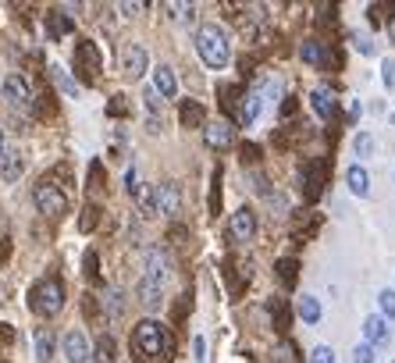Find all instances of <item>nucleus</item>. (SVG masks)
Masks as SVG:
<instances>
[{"instance_id":"obj_16","label":"nucleus","mask_w":395,"mask_h":363,"mask_svg":"<svg viewBox=\"0 0 395 363\" xmlns=\"http://www.w3.org/2000/svg\"><path fill=\"white\" fill-rule=\"evenodd\" d=\"M75 33V22L65 15V11H50L47 15V36L50 40H65V36H72Z\"/></svg>"},{"instance_id":"obj_5","label":"nucleus","mask_w":395,"mask_h":363,"mask_svg":"<svg viewBox=\"0 0 395 363\" xmlns=\"http://www.w3.org/2000/svg\"><path fill=\"white\" fill-rule=\"evenodd\" d=\"M75 72H82L86 82H93L104 72V54L93 40H79L75 43Z\"/></svg>"},{"instance_id":"obj_20","label":"nucleus","mask_w":395,"mask_h":363,"mask_svg":"<svg viewBox=\"0 0 395 363\" xmlns=\"http://www.w3.org/2000/svg\"><path fill=\"white\" fill-rule=\"evenodd\" d=\"M139 299H143L146 310H161V302H164V285L143 278V282H139Z\"/></svg>"},{"instance_id":"obj_6","label":"nucleus","mask_w":395,"mask_h":363,"mask_svg":"<svg viewBox=\"0 0 395 363\" xmlns=\"http://www.w3.org/2000/svg\"><path fill=\"white\" fill-rule=\"evenodd\" d=\"M324 161H310V164H303L299 168V189H303V196H307L310 203L314 200H321V193H324Z\"/></svg>"},{"instance_id":"obj_48","label":"nucleus","mask_w":395,"mask_h":363,"mask_svg":"<svg viewBox=\"0 0 395 363\" xmlns=\"http://www.w3.org/2000/svg\"><path fill=\"white\" fill-rule=\"evenodd\" d=\"M360 111H363V107H360V100H353V104H349V121H356V118H360Z\"/></svg>"},{"instance_id":"obj_37","label":"nucleus","mask_w":395,"mask_h":363,"mask_svg":"<svg viewBox=\"0 0 395 363\" xmlns=\"http://www.w3.org/2000/svg\"><path fill=\"white\" fill-rule=\"evenodd\" d=\"M353 363H374V349L363 342V346H356L353 349Z\"/></svg>"},{"instance_id":"obj_8","label":"nucleus","mask_w":395,"mask_h":363,"mask_svg":"<svg viewBox=\"0 0 395 363\" xmlns=\"http://www.w3.org/2000/svg\"><path fill=\"white\" fill-rule=\"evenodd\" d=\"M4 100L11 104V107H29L33 104V89H29V82H25V75H8L4 79Z\"/></svg>"},{"instance_id":"obj_24","label":"nucleus","mask_w":395,"mask_h":363,"mask_svg":"<svg viewBox=\"0 0 395 363\" xmlns=\"http://www.w3.org/2000/svg\"><path fill=\"white\" fill-rule=\"evenodd\" d=\"M296 314L303 317V324H317V321H321V302H317L314 296H303V299L296 302Z\"/></svg>"},{"instance_id":"obj_4","label":"nucleus","mask_w":395,"mask_h":363,"mask_svg":"<svg viewBox=\"0 0 395 363\" xmlns=\"http://www.w3.org/2000/svg\"><path fill=\"white\" fill-rule=\"evenodd\" d=\"M33 203H36L40 214H47V218H61V214L68 210V196L61 193V186H54L50 178H40V182H36Z\"/></svg>"},{"instance_id":"obj_39","label":"nucleus","mask_w":395,"mask_h":363,"mask_svg":"<svg viewBox=\"0 0 395 363\" xmlns=\"http://www.w3.org/2000/svg\"><path fill=\"white\" fill-rule=\"evenodd\" d=\"M349 40H353V47H356L360 54H374V43H371V36H360V33H353Z\"/></svg>"},{"instance_id":"obj_50","label":"nucleus","mask_w":395,"mask_h":363,"mask_svg":"<svg viewBox=\"0 0 395 363\" xmlns=\"http://www.w3.org/2000/svg\"><path fill=\"white\" fill-rule=\"evenodd\" d=\"M0 157H4V129H0Z\"/></svg>"},{"instance_id":"obj_45","label":"nucleus","mask_w":395,"mask_h":363,"mask_svg":"<svg viewBox=\"0 0 395 363\" xmlns=\"http://www.w3.org/2000/svg\"><path fill=\"white\" fill-rule=\"evenodd\" d=\"M296 114V97H285V104H282V118H292Z\"/></svg>"},{"instance_id":"obj_21","label":"nucleus","mask_w":395,"mask_h":363,"mask_svg":"<svg viewBox=\"0 0 395 363\" xmlns=\"http://www.w3.org/2000/svg\"><path fill=\"white\" fill-rule=\"evenodd\" d=\"M346 182H349L353 196H367L371 193V175H367V168H360V164H353L346 171Z\"/></svg>"},{"instance_id":"obj_26","label":"nucleus","mask_w":395,"mask_h":363,"mask_svg":"<svg viewBox=\"0 0 395 363\" xmlns=\"http://www.w3.org/2000/svg\"><path fill=\"white\" fill-rule=\"evenodd\" d=\"M33 342H36V360L47 363V360L54 356V335H50V328H36Z\"/></svg>"},{"instance_id":"obj_2","label":"nucleus","mask_w":395,"mask_h":363,"mask_svg":"<svg viewBox=\"0 0 395 363\" xmlns=\"http://www.w3.org/2000/svg\"><path fill=\"white\" fill-rule=\"evenodd\" d=\"M132 342H136V349H139L143 356H164V360H168V356L175 353L171 331H168L161 321H150V317L136 324V339H132Z\"/></svg>"},{"instance_id":"obj_27","label":"nucleus","mask_w":395,"mask_h":363,"mask_svg":"<svg viewBox=\"0 0 395 363\" xmlns=\"http://www.w3.org/2000/svg\"><path fill=\"white\" fill-rule=\"evenodd\" d=\"M207 207H210V218L221 214V168H214V175H210V200H207Z\"/></svg>"},{"instance_id":"obj_29","label":"nucleus","mask_w":395,"mask_h":363,"mask_svg":"<svg viewBox=\"0 0 395 363\" xmlns=\"http://www.w3.org/2000/svg\"><path fill=\"white\" fill-rule=\"evenodd\" d=\"M267 310H271V317H275L278 331H289V307H285V299H271Z\"/></svg>"},{"instance_id":"obj_30","label":"nucleus","mask_w":395,"mask_h":363,"mask_svg":"<svg viewBox=\"0 0 395 363\" xmlns=\"http://www.w3.org/2000/svg\"><path fill=\"white\" fill-rule=\"evenodd\" d=\"M50 75H54V82H57L61 89H65L68 97H79V82H75V79H72L65 68H57V65H54V68H50Z\"/></svg>"},{"instance_id":"obj_22","label":"nucleus","mask_w":395,"mask_h":363,"mask_svg":"<svg viewBox=\"0 0 395 363\" xmlns=\"http://www.w3.org/2000/svg\"><path fill=\"white\" fill-rule=\"evenodd\" d=\"M22 154L18 150H4V157H0V175H4V182H18V175H22Z\"/></svg>"},{"instance_id":"obj_41","label":"nucleus","mask_w":395,"mask_h":363,"mask_svg":"<svg viewBox=\"0 0 395 363\" xmlns=\"http://www.w3.org/2000/svg\"><path fill=\"white\" fill-rule=\"evenodd\" d=\"M107 114H111V118L129 114V107H125V97H114V100H111V107H107Z\"/></svg>"},{"instance_id":"obj_10","label":"nucleus","mask_w":395,"mask_h":363,"mask_svg":"<svg viewBox=\"0 0 395 363\" xmlns=\"http://www.w3.org/2000/svg\"><path fill=\"white\" fill-rule=\"evenodd\" d=\"M121 72H125L129 79H143L146 75V50L139 43L121 47Z\"/></svg>"},{"instance_id":"obj_15","label":"nucleus","mask_w":395,"mask_h":363,"mask_svg":"<svg viewBox=\"0 0 395 363\" xmlns=\"http://www.w3.org/2000/svg\"><path fill=\"white\" fill-rule=\"evenodd\" d=\"M154 93L164 97V100H171V97L178 93V79H175V72H171L168 65L154 68Z\"/></svg>"},{"instance_id":"obj_12","label":"nucleus","mask_w":395,"mask_h":363,"mask_svg":"<svg viewBox=\"0 0 395 363\" xmlns=\"http://www.w3.org/2000/svg\"><path fill=\"white\" fill-rule=\"evenodd\" d=\"M61 349H65L68 363H86V360H89V342H86V335H82L79 328L65 331V339H61Z\"/></svg>"},{"instance_id":"obj_25","label":"nucleus","mask_w":395,"mask_h":363,"mask_svg":"<svg viewBox=\"0 0 395 363\" xmlns=\"http://www.w3.org/2000/svg\"><path fill=\"white\" fill-rule=\"evenodd\" d=\"M275 271H278V278H282L285 289H296V278H299V275H296V271H299V260H296V257H282V260L275 264Z\"/></svg>"},{"instance_id":"obj_3","label":"nucleus","mask_w":395,"mask_h":363,"mask_svg":"<svg viewBox=\"0 0 395 363\" xmlns=\"http://www.w3.org/2000/svg\"><path fill=\"white\" fill-rule=\"evenodd\" d=\"M61 307H65V285H61L57 278H43L33 289V310L43 314V317H57Z\"/></svg>"},{"instance_id":"obj_18","label":"nucleus","mask_w":395,"mask_h":363,"mask_svg":"<svg viewBox=\"0 0 395 363\" xmlns=\"http://www.w3.org/2000/svg\"><path fill=\"white\" fill-rule=\"evenodd\" d=\"M178 118H182V125H186V129H203L207 125V111H203L200 100H186L182 111H178Z\"/></svg>"},{"instance_id":"obj_23","label":"nucleus","mask_w":395,"mask_h":363,"mask_svg":"<svg viewBox=\"0 0 395 363\" xmlns=\"http://www.w3.org/2000/svg\"><path fill=\"white\" fill-rule=\"evenodd\" d=\"M132 196H136V203L146 218H157V186H139Z\"/></svg>"},{"instance_id":"obj_7","label":"nucleus","mask_w":395,"mask_h":363,"mask_svg":"<svg viewBox=\"0 0 395 363\" xmlns=\"http://www.w3.org/2000/svg\"><path fill=\"white\" fill-rule=\"evenodd\" d=\"M228 235H232V242H250V239L257 235V214H253L250 207H239L235 214H232Z\"/></svg>"},{"instance_id":"obj_17","label":"nucleus","mask_w":395,"mask_h":363,"mask_svg":"<svg viewBox=\"0 0 395 363\" xmlns=\"http://www.w3.org/2000/svg\"><path fill=\"white\" fill-rule=\"evenodd\" d=\"M143 278L164 285V278H168V257H164L161 250H150V257H146V275H143Z\"/></svg>"},{"instance_id":"obj_38","label":"nucleus","mask_w":395,"mask_h":363,"mask_svg":"<svg viewBox=\"0 0 395 363\" xmlns=\"http://www.w3.org/2000/svg\"><path fill=\"white\" fill-rule=\"evenodd\" d=\"M310 363H335V353H331L328 346H317V349L310 353Z\"/></svg>"},{"instance_id":"obj_9","label":"nucleus","mask_w":395,"mask_h":363,"mask_svg":"<svg viewBox=\"0 0 395 363\" xmlns=\"http://www.w3.org/2000/svg\"><path fill=\"white\" fill-rule=\"evenodd\" d=\"M178 210H182V189L175 186V182H161L157 186V214L178 218Z\"/></svg>"},{"instance_id":"obj_44","label":"nucleus","mask_w":395,"mask_h":363,"mask_svg":"<svg viewBox=\"0 0 395 363\" xmlns=\"http://www.w3.org/2000/svg\"><path fill=\"white\" fill-rule=\"evenodd\" d=\"M193 353H196V363H203V360H207V342L196 339V342H193Z\"/></svg>"},{"instance_id":"obj_43","label":"nucleus","mask_w":395,"mask_h":363,"mask_svg":"<svg viewBox=\"0 0 395 363\" xmlns=\"http://www.w3.org/2000/svg\"><path fill=\"white\" fill-rule=\"evenodd\" d=\"M143 100H146V107H150V111H157V107L164 104V100H161V97L154 93V89H146V97H143Z\"/></svg>"},{"instance_id":"obj_31","label":"nucleus","mask_w":395,"mask_h":363,"mask_svg":"<svg viewBox=\"0 0 395 363\" xmlns=\"http://www.w3.org/2000/svg\"><path fill=\"white\" fill-rule=\"evenodd\" d=\"M97 221H100L97 203H86V207H82V218H79V232H93V228H97Z\"/></svg>"},{"instance_id":"obj_14","label":"nucleus","mask_w":395,"mask_h":363,"mask_svg":"<svg viewBox=\"0 0 395 363\" xmlns=\"http://www.w3.org/2000/svg\"><path fill=\"white\" fill-rule=\"evenodd\" d=\"M299 57L307 60V65H314V68H331V54H328V47L317 43V40H303V43H299Z\"/></svg>"},{"instance_id":"obj_40","label":"nucleus","mask_w":395,"mask_h":363,"mask_svg":"<svg viewBox=\"0 0 395 363\" xmlns=\"http://www.w3.org/2000/svg\"><path fill=\"white\" fill-rule=\"evenodd\" d=\"M381 79H385L388 89H395V60H385L381 65Z\"/></svg>"},{"instance_id":"obj_52","label":"nucleus","mask_w":395,"mask_h":363,"mask_svg":"<svg viewBox=\"0 0 395 363\" xmlns=\"http://www.w3.org/2000/svg\"><path fill=\"white\" fill-rule=\"evenodd\" d=\"M392 125H395V118H392Z\"/></svg>"},{"instance_id":"obj_51","label":"nucleus","mask_w":395,"mask_h":363,"mask_svg":"<svg viewBox=\"0 0 395 363\" xmlns=\"http://www.w3.org/2000/svg\"><path fill=\"white\" fill-rule=\"evenodd\" d=\"M388 33H392V40H395V18H392V25H388Z\"/></svg>"},{"instance_id":"obj_1","label":"nucleus","mask_w":395,"mask_h":363,"mask_svg":"<svg viewBox=\"0 0 395 363\" xmlns=\"http://www.w3.org/2000/svg\"><path fill=\"white\" fill-rule=\"evenodd\" d=\"M196 54L207 68H214L221 72L228 65V57H232V43H228V33L218 25V22H210V25H200L196 29Z\"/></svg>"},{"instance_id":"obj_36","label":"nucleus","mask_w":395,"mask_h":363,"mask_svg":"<svg viewBox=\"0 0 395 363\" xmlns=\"http://www.w3.org/2000/svg\"><path fill=\"white\" fill-rule=\"evenodd\" d=\"M86 275L89 278H100V257H97V250L86 253Z\"/></svg>"},{"instance_id":"obj_32","label":"nucleus","mask_w":395,"mask_h":363,"mask_svg":"<svg viewBox=\"0 0 395 363\" xmlns=\"http://www.w3.org/2000/svg\"><path fill=\"white\" fill-rule=\"evenodd\" d=\"M378 307H381L385 317L395 321V289H381V292H378Z\"/></svg>"},{"instance_id":"obj_46","label":"nucleus","mask_w":395,"mask_h":363,"mask_svg":"<svg viewBox=\"0 0 395 363\" xmlns=\"http://www.w3.org/2000/svg\"><path fill=\"white\" fill-rule=\"evenodd\" d=\"M246 161H250V164L257 161V146H242V164H246Z\"/></svg>"},{"instance_id":"obj_28","label":"nucleus","mask_w":395,"mask_h":363,"mask_svg":"<svg viewBox=\"0 0 395 363\" xmlns=\"http://www.w3.org/2000/svg\"><path fill=\"white\" fill-rule=\"evenodd\" d=\"M104 310H107V317H121V310H125V299H121L118 289H104Z\"/></svg>"},{"instance_id":"obj_35","label":"nucleus","mask_w":395,"mask_h":363,"mask_svg":"<svg viewBox=\"0 0 395 363\" xmlns=\"http://www.w3.org/2000/svg\"><path fill=\"white\" fill-rule=\"evenodd\" d=\"M353 146H356V157H371V150H374V136H367V132H360Z\"/></svg>"},{"instance_id":"obj_34","label":"nucleus","mask_w":395,"mask_h":363,"mask_svg":"<svg viewBox=\"0 0 395 363\" xmlns=\"http://www.w3.org/2000/svg\"><path fill=\"white\" fill-rule=\"evenodd\" d=\"M164 8H168L178 22H193V18H196V8H193V4H164Z\"/></svg>"},{"instance_id":"obj_11","label":"nucleus","mask_w":395,"mask_h":363,"mask_svg":"<svg viewBox=\"0 0 395 363\" xmlns=\"http://www.w3.org/2000/svg\"><path fill=\"white\" fill-rule=\"evenodd\" d=\"M203 139H207V146H214V150H228L235 143L232 121H210V125H203Z\"/></svg>"},{"instance_id":"obj_47","label":"nucleus","mask_w":395,"mask_h":363,"mask_svg":"<svg viewBox=\"0 0 395 363\" xmlns=\"http://www.w3.org/2000/svg\"><path fill=\"white\" fill-rule=\"evenodd\" d=\"M89 182H93V189L100 186V161H97L93 168H89Z\"/></svg>"},{"instance_id":"obj_49","label":"nucleus","mask_w":395,"mask_h":363,"mask_svg":"<svg viewBox=\"0 0 395 363\" xmlns=\"http://www.w3.org/2000/svg\"><path fill=\"white\" fill-rule=\"evenodd\" d=\"M8 253H11V250H8V239L0 235V260H8Z\"/></svg>"},{"instance_id":"obj_19","label":"nucleus","mask_w":395,"mask_h":363,"mask_svg":"<svg viewBox=\"0 0 395 363\" xmlns=\"http://www.w3.org/2000/svg\"><path fill=\"white\" fill-rule=\"evenodd\" d=\"M363 335H367V346L374 349V346H385L388 342V324H385V317H367L363 321Z\"/></svg>"},{"instance_id":"obj_33","label":"nucleus","mask_w":395,"mask_h":363,"mask_svg":"<svg viewBox=\"0 0 395 363\" xmlns=\"http://www.w3.org/2000/svg\"><path fill=\"white\" fill-rule=\"evenodd\" d=\"M97 360H100V363H114V339H111V335H100V342H97Z\"/></svg>"},{"instance_id":"obj_42","label":"nucleus","mask_w":395,"mask_h":363,"mask_svg":"<svg viewBox=\"0 0 395 363\" xmlns=\"http://www.w3.org/2000/svg\"><path fill=\"white\" fill-rule=\"evenodd\" d=\"M125 189H129V196L139 189V182H136V168H129V171H125Z\"/></svg>"},{"instance_id":"obj_13","label":"nucleus","mask_w":395,"mask_h":363,"mask_svg":"<svg viewBox=\"0 0 395 363\" xmlns=\"http://www.w3.org/2000/svg\"><path fill=\"white\" fill-rule=\"evenodd\" d=\"M310 100H314V111L324 118V121H331L335 118V111H339V100H335V89H331L328 82H321L314 93H310Z\"/></svg>"}]
</instances>
